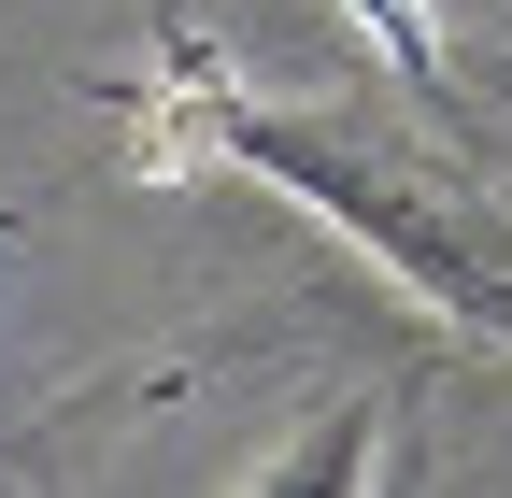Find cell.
<instances>
[{
    "mask_svg": "<svg viewBox=\"0 0 512 498\" xmlns=\"http://www.w3.org/2000/svg\"><path fill=\"white\" fill-rule=\"evenodd\" d=\"M128 129H143V171H256L285 200H313L342 242H370L399 285H427L456 328L512 342V214H484L441 157L356 129V114H313V100H256L200 43H171V72L128 100Z\"/></svg>",
    "mask_w": 512,
    "mask_h": 498,
    "instance_id": "1",
    "label": "cell"
}]
</instances>
